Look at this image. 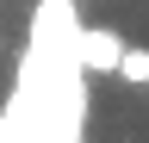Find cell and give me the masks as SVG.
Listing matches in <instances>:
<instances>
[{
	"instance_id": "1",
	"label": "cell",
	"mask_w": 149,
	"mask_h": 143,
	"mask_svg": "<svg viewBox=\"0 0 149 143\" xmlns=\"http://www.w3.org/2000/svg\"><path fill=\"white\" fill-rule=\"evenodd\" d=\"M44 137V81H37V62L19 56L13 93L0 106V143H37Z\"/></svg>"
},
{
	"instance_id": "2",
	"label": "cell",
	"mask_w": 149,
	"mask_h": 143,
	"mask_svg": "<svg viewBox=\"0 0 149 143\" xmlns=\"http://www.w3.org/2000/svg\"><path fill=\"white\" fill-rule=\"evenodd\" d=\"M74 56H81V75H118V56H124V31L112 25H81L74 31Z\"/></svg>"
},
{
	"instance_id": "3",
	"label": "cell",
	"mask_w": 149,
	"mask_h": 143,
	"mask_svg": "<svg viewBox=\"0 0 149 143\" xmlns=\"http://www.w3.org/2000/svg\"><path fill=\"white\" fill-rule=\"evenodd\" d=\"M118 81L149 87V50H143V44H124V56H118Z\"/></svg>"
}]
</instances>
